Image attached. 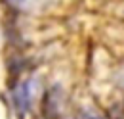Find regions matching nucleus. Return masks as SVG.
I'll use <instances>...</instances> for the list:
<instances>
[{
    "label": "nucleus",
    "mask_w": 124,
    "mask_h": 119,
    "mask_svg": "<svg viewBox=\"0 0 124 119\" xmlns=\"http://www.w3.org/2000/svg\"><path fill=\"white\" fill-rule=\"evenodd\" d=\"M16 100L17 106L21 108V111H25V108H27V89L25 87H19V90L16 92Z\"/></svg>",
    "instance_id": "1"
}]
</instances>
